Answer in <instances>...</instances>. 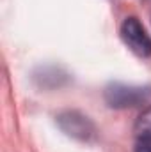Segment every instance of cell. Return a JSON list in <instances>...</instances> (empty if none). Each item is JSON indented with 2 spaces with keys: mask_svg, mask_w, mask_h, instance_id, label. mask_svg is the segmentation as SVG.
<instances>
[{
  "mask_svg": "<svg viewBox=\"0 0 151 152\" xmlns=\"http://www.w3.org/2000/svg\"><path fill=\"white\" fill-rule=\"evenodd\" d=\"M121 39L139 57L151 55V37L137 18H126L121 25Z\"/></svg>",
  "mask_w": 151,
  "mask_h": 152,
  "instance_id": "obj_3",
  "label": "cell"
},
{
  "mask_svg": "<svg viewBox=\"0 0 151 152\" xmlns=\"http://www.w3.org/2000/svg\"><path fill=\"white\" fill-rule=\"evenodd\" d=\"M133 152H151V131L137 134V142H135Z\"/></svg>",
  "mask_w": 151,
  "mask_h": 152,
  "instance_id": "obj_4",
  "label": "cell"
},
{
  "mask_svg": "<svg viewBox=\"0 0 151 152\" xmlns=\"http://www.w3.org/2000/svg\"><path fill=\"white\" fill-rule=\"evenodd\" d=\"M135 131H137V134L151 131V108H148L144 113L141 115V118H139V122L135 126Z\"/></svg>",
  "mask_w": 151,
  "mask_h": 152,
  "instance_id": "obj_5",
  "label": "cell"
},
{
  "mask_svg": "<svg viewBox=\"0 0 151 152\" xmlns=\"http://www.w3.org/2000/svg\"><path fill=\"white\" fill-rule=\"evenodd\" d=\"M57 124L68 136H71L75 140H80V142H91L96 136L94 122L87 115L75 112V110H68V112L59 113Z\"/></svg>",
  "mask_w": 151,
  "mask_h": 152,
  "instance_id": "obj_2",
  "label": "cell"
},
{
  "mask_svg": "<svg viewBox=\"0 0 151 152\" xmlns=\"http://www.w3.org/2000/svg\"><path fill=\"white\" fill-rule=\"evenodd\" d=\"M151 99V87H133L114 83L105 88V101L110 108H135Z\"/></svg>",
  "mask_w": 151,
  "mask_h": 152,
  "instance_id": "obj_1",
  "label": "cell"
}]
</instances>
